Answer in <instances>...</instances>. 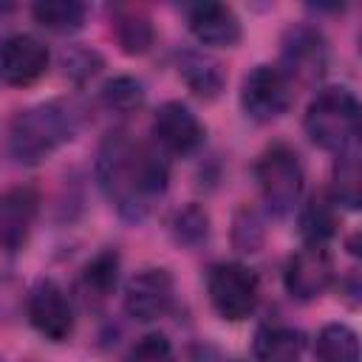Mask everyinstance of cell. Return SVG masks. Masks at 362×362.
Masks as SVG:
<instances>
[{"instance_id":"1","label":"cell","mask_w":362,"mask_h":362,"mask_svg":"<svg viewBox=\"0 0 362 362\" xmlns=\"http://www.w3.org/2000/svg\"><path fill=\"white\" fill-rule=\"evenodd\" d=\"M167 178L170 167L156 147L136 141L124 130H113L102 139L96 153V181L124 221H141L164 195Z\"/></svg>"},{"instance_id":"2","label":"cell","mask_w":362,"mask_h":362,"mask_svg":"<svg viewBox=\"0 0 362 362\" xmlns=\"http://www.w3.org/2000/svg\"><path fill=\"white\" fill-rule=\"evenodd\" d=\"M79 130V113L68 102H40L14 113L8 124V153L20 164H42Z\"/></svg>"},{"instance_id":"3","label":"cell","mask_w":362,"mask_h":362,"mask_svg":"<svg viewBox=\"0 0 362 362\" xmlns=\"http://www.w3.org/2000/svg\"><path fill=\"white\" fill-rule=\"evenodd\" d=\"M305 133L308 139L331 153L354 147L359 133V102L348 88H322L305 107Z\"/></svg>"},{"instance_id":"4","label":"cell","mask_w":362,"mask_h":362,"mask_svg":"<svg viewBox=\"0 0 362 362\" xmlns=\"http://www.w3.org/2000/svg\"><path fill=\"white\" fill-rule=\"evenodd\" d=\"M263 204L274 215H288L303 195V164L300 156L286 144H272L255 167Z\"/></svg>"},{"instance_id":"5","label":"cell","mask_w":362,"mask_h":362,"mask_svg":"<svg viewBox=\"0 0 362 362\" xmlns=\"http://www.w3.org/2000/svg\"><path fill=\"white\" fill-rule=\"evenodd\" d=\"M328 68L325 37L305 23L291 25L280 40V65L277 71L288 88H314Z\"/></svg>"},{"instance_id":"6","label":"cell","mask_w":362,"mask_h":362,"mask_svg":"<svg viewBox=\"0 0 362 362\" xmlns=\"http://www.w3.org/2000/svg\"><path fill=\"white\" fill-rule=\"evenodd\" d=\"M206 294L212 308L223 320H246L260 297V283L252 269L243 263H215L206 272Z\"/></svg>"},{"instance_id":"7","label":"cell","mask_w":362,"mask_h":362,"mask_svg":"<svg viewBox=\"0 0 362 362\" xmlns=\"http://www.w3.org/2000/svg\"><path fill=\"white\" fill-rule=\"evenodd\" d=\"M291 105V88L277 65H255L240 82V107L252 122H272Z\"/></svg>"},{"instance_id":"8","label":"cell","mask_w":362,"mask_h":362,"mask_svg":"<svg viewBox=\"0 0 362 362\" xmlns=\"http://www.w3.org/2000/svg\"><path fill=\"white\" fill-rule=\"evenodd\" d=\"M25 314H28V322L37 328V334H42L51 342H62L74 334L71 300L62 291V286L54 283L51 277H42L31 286L25 297Z\"/></svg>"},{"instance_id":"9","label":"cell","mask_w":362,"mask_h":362,"mask_svg":"<svg viewBox=\"0 0 362 362\" xmlns=\"http://www.w3.org/2000/svg\"><path fill=\"white\" fill-rule=\"evenodd\" d=\"M175 300V283L167 269H141L124 286V311L139 322L161 320Z\"/></svg>"},{"instance_id":"10","label":"cell","mask_w":362,"mask_h":362,"mask_svg":"<svg viewBox=\"0 0 362 362\" xmlns=\"http://www.w3.org/2000/svg\"><path fill=\"white\" fill-rule=\"evenodd\" d=\"M204 124L184 102H164L153 113V139L173 156H189L204 144Z\"/></svg>"},{"instance_id":"11","label":"cell","mask_w":362,"mask_h":362,"mask_svg":"<svg viewBox=\"0 0 362 362\" xmlns=\"http://www.w3.org/2000/svg\"><path fill=\"white\" fill-rule=\"evenodd\" d=\"M334 277V263L331 255L325 252V246H303L300 252H294L286 263L283 272V283L286 291L294 300H314L320 297Z\"/></svg>"},{"instance_id":"12","label":"cell","mask_w":362,"mask_h":362,"mask_svg":"<svg viewBox=\"0 0 362 362\" xmlns=\"http://www.w3.org/2000/svg\"><path fill=\"white\" fill-rule=\"evenodd\" d=\"M37 209L40 192L28 184H17L0 192V246L6 252H20L25 246Z\"/></svg>"},{"instance_id":"13","label":"cell","mask_w":362,"mask_h":362,"mask_svg":"<svg viewBox=\"0 0 362 362\" xmlns=\"http://www.w3.org/2000/svg\"><path fill=\"white\" fill-rule=\"evenodd\" d=\"M48 48L31 34H14L0 45V79L14 88L37 82L48 68Z\"/></svg>"},{"instance_id":"14","label":"cell","mask_w":362,"mask_h":362,"mask_svg":"<svg viewBox=\"0 0 362 362\" xmlns=\"http://www.w3.org/2000/svg\"><path fill=\"white\" fill-rule=\"evenodd\" d=\"M187 23L192 37L201 45L212 48H232L240 42V17L226 3H198L187 11Z\"/></svg>"},{"instance_id":"15","label":"cell","mask_w":362,"mask_h":362,"mask_svg":"<svg viewBox=\"0 0 362 362\" xmlns=\"http://www.w3.org/2000/svg\"><path fill=\"white\" fill-rule=\"evenodd\" d=\"M178 76L198 99H206V102L221 96V90L226 88L223 65L206 51H195V48H187L178 54Z\"/></svg>"},{"instance_id":"16","label":"cell","mask_w":362,"mask_h":362,"mask_svg":"<svg viewBox=\"0 0 362 362\" xmlns=\"http://www.w3.org/2000/svg\"><path fill=\"white\" fill-rule=\"evenodd\" d=\"M303 351H305V334L283 322L257 328L252 342V354L257 362H300Z\"/></svg>"},{"instance_id":"17","label":"cell","mask_w":362,"mask_h":362,"mask_svg":"<svg viewBox=\"0 0 362 362\" xmlns=\"http://www.w3.org/2000/svg\"><path fill=\"white\" fill-rule=\"evenodd\" d=\"M113 37L119 42V48L127 57H141L144 51H150L153 45V23L141 8H116L113 11Z\"/></svg>"},{"instance_id":"18","label":"cell","mask_w":362,"mask_h":362,"mask_svg":"<svg viewBox=\"0 0 362 362\" xmlns=\"http://www.w3.org/2000/svg\"><path fill=\"white\" fill-rule=\"evenodd\" d=\"M116 280H119V255L113 249H105L93 260L85 263L82 277H79V288L90 305H99L113 294Z\"/></svg>"},{"instance_id":"19","label":"cell","mask_w":362,"mask_h":362,"mask_svg":"<svg viewBox=\"0 0 362 362\" xmlns=\"http://www.w3.org/2000/svg\"><path fill=\"white\" fill-rule=\"evenodd\" d=\"M314 354L320 362H359V337L345 322H328L317 334Z\"/></svg>"},{"instance_id":"20","label":"cell","mask_w":362,"mask_h":362,"mask_svg":"<svg viewBox=\"0 0 362 362\" xmlns=\"http://www.w3.org/2000/svg\"><path fill=\"white\" fill-rule=\"evenodd\" d=\"M31 14L42 28L57 34H71L85 25L88 8L76 0H40L31 6Z\"/></svg>"},{"instance_id":"21","label":"cell","mask_w":362,"mask_h":362,"mask_svg":"<svg viewBox=\"0 0 362 362\" xmlns=\"http://www.w3.org/2000/svg\"><path fill=\"white\" fill-rule=\"evenodd\" d=\"M337 232L334 201L325 195H314L300 212V235L305 246H325V240Z\"/></svg>"},{"instance_id":"22","label":"cell","mask_w":362,"mask_h":362,"mask_svg":"<svg viewBox=\"0 0 362 362\" xmlns=\"http://www.w3.org/2000/svg\"><path fill=\"white\" fill-rule=\"evenodd\" d=\"M359 195H362V187H359V158H356V150L348 147L342 153H337V164H334V204H345L348 209H356L359 206Z\"/></svg>"},{"instance_id":"23","label":"cell","mask_w":362,"mask_h":362,"mask_svg":"<svg viewBox=\"0 0 362 362\" xmlns=\"http://www.w3.org/2000/svg\"><path fill=\"white\" fill-rule=\"evenodd\" d=\"M102 105L119 116H130L144 105V85L133 76H113L99 90Z\"/></svg>"},{"instance_id":"24","label":"cell","mask_w":362,"mask_h":362,"mask_svg":"<svg viewBox=\"0 0 362 362\" xmlns=\"http://www.w3.org/2000/svg\"><path fill=\"white\" fill-rule=\"evenodd\" d=\"M170 229H173V238L181 246H198L209 235V215L204 212V206L187 204V206L175 209V215L170 221Z\"/></svg>"},{"instance_id":"25","label":"cell","mask_w":362,"mask_h":362,"mask_svg":"<svg viewBox=\"0 0 362 362\" xmlns=\"http://www.w3.org/2000/svg\"><path fill=\"white\" fill-rule=\"evenodd\" d=\"M62 68H65V76H71L74 82H85L90 76L99 74L102 68V57L90 48H82V45H74L62 54Z\"/></svg>"},{"instance_id":"26","label":"cell","mask_w":362,"mask_h":362,"mask_svg":"<svg viewBox=\"0 0 362 362\" xmlns=\"http://www.w3.org/2000/svg\"><path fill=\"white\" fill-rule=\"evenodd\" d=\"M232 238H235V246L240 252H255L260 243H263V221L255 209L243 206L238 215H235V229H232Z\"/></svg>"},{"instance_id":"27","label":"cell","mask_w":362,"mask_h":362,"mask_svg":"<svg viewBox=\"0 0 362 362\" xmlns=\"http://www.w3.org/2000/svg\"><path fill=\"white\" fill-rule=\"evenodd\" d=\"M124 362H175V359H173V345L164 334H147L127 351Z\"/></svg>"}]
</instances>
